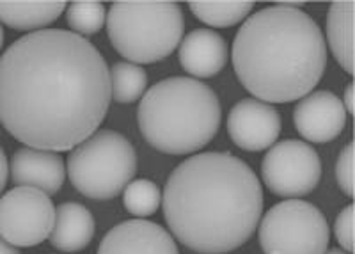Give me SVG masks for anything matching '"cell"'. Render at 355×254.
Here are the masks:
<instances>
[{
    "instance_id": "cell-1",
    "label": "cell",
    "mask_w": 355,
    "mask_h": 254,
    "mask_svg": "<svg viewBox=\"0 0 355 254\" xmlns=\"http://www.w3.org/2000/svg\"><path fill=\"white\" fill-rule=\"evenodd\" d=\"M110 69L91 41L43 28L0 56V123L27 148L71 151L109 112Z\"/></svg>"
},
{
    "instance_id": "cell-2",
    "label": "cell",
    "mask_w": 355,
    "mask_h": 254,
    "mask_svg": "<svg viewBox=\"0 0 355 254\" xmlns=\"http://www.w3.org/2000/svg\"><path fill=\"white\" fill-rule=\"evenodd\" d=\"M171 235L201 254H226L254 235L263 189L242 158L226 151L192 155L171 173L162 194Z\"/></svg>"
},
{
    "instance_id": "cell-3",
    "label": "cell",
    "mask_w": 355,
    "mask_h": 254,
    "mask_svg": "<svg viewBox=\"0 0 355 254\" xmlns=\"http://www.w3.org/2000/svg\"><path fill=\"white\" fill-rule=\"evenodd\" d=\"M295 2L252 12L234 36L231 59L256 100L288 103L313 93L327 66L322 28Z\"/></svg>"
},
{
    "instance_id": "cell-4",
    "label": "cell",
    "mask_w": 355,
    "mask_h": 254,
    "mask_svg": "<svg viewBox=\"0 0 355 254\" xmlns=\"http://www.w3.org/2000/svg\"><path fill=\"white\" fill-rule=\"evenodd\" d=\"M220 101L210 85L171 77L146 91L137 109L142 137L167 155H190L210 144L220 126Z\"/></svg>"
},
{
    "instance_id": "cell-5",
    "label": "cell",
    "mask_w": 355,
    "mask_h": 254,
    "mask_svg": "<svg viewBox=\"0 0 355 254\" xmlns=\"http://www.w3.org/2000/svg\"><path fill=\"white\" fill-rule=\"evenodd\" d=\"M105 24L114 50L137 66L164 61L183 40L176 2H114Z\"/></svg>"
},
{
    "instance_id": "cell-6",
    "label": "cell",
    "mask_w": 355,
    "mask_h": 254,
    "mask_svg": "<svg viewBox=\"0 0 355 254\" xmlns=\"http://www.w3.org/2000/svg\"><path fill=\"white\" fill-rule=\"evenodd\" d=\"M137 173L132 142L114 130H98L71 149L68 174L73 187L89 199L116 198Z\"/></svg>"
},
{
    "instance_id": "cell-7",
    "label": "cell",
    "mask_w": 355,
    "mask_h": 254,
    "mask_svg": "<svg viewBox=\"0 0 355 254\" xmlns=\"http://www.w3.org/2000/svg\"><path fill=\"white\" fill-rule=\"evenodd\" d=\"M258 226L265 254H325L331 242L325 215L302 199L277 203L259 219Z\"/></svg>"
},
{
    "instance_id": "cell-8",
    "label": "cell",
    "mask_w": 355,
    "mask_h": 254,
    "mask_svg": "<svg viewBox=\"0 0 355 254\" xmlns=\"http://www.w3.org/2000/svg\"><path fill=\"white\" fill-rule=\"evenodd\" d=\"M55 222L52 198L33 187H15L0 196V237L15 247H34L50 237Z\"/></svg>"
},
{
    "instance_id": "cell-9",
    "label": "cell",
    "mask_w": 355,
    "mask_h": 254,
    "mask_svg": "<svg viewBox=\"0 0 355 254\" xmlns=\"http://www.w3.org/2000/svg\"><path fill=\"white\" fill-rule=\"evenodd\" d=\"M261 178L275 196L302 198L318 187L322 162L311 144L286 139L270 146L261 162Z\"/></svg>"
},
{
    "instance_id": "cell-10",
    "label": "cell",
    "mask_w": 355,
    "mask_h": 254,
    "mask_svg": "<svg viewBox=\"0 0 355 254\" xmlns=\"http://www.w3.org/2000/svg\"><path fill=\"white\" fill-rule=\"evenodd\" d=\"M281 114L256 98L239 101L227 116L231 141L245 151H263L275 144L281 133Z\"/></svg>"
},
{
    "instance_id": "cell-11",
    "label": "cell",
    "mask_w": 355,
    "mask_h": 254,
    "mask_svg": "<svg viewBox=\"0 0 355 254\" xmlns=\"http://www.w3.org/2000/svg\"><path fill=\"white\" fill-rule=\"evenodd\" d=\"M347 110L331 91H315L300 98L293 110L297 132L309 142H331L345 130Z\"/></svg>"
},
{
    "instance_id": "cell-12",
    "label": "cell",
    "mask_w": 355,
    "mask_h": 254,
    "mask_svg": "<svg viewBox=\"0 0 355 254\" xmlns=\"http://www.w3.org/2000/svg\"><path fill=\"white\" fill-rule=\"evenodd\" d=\"M96 254H180L164 226L144 219L119 222L101 238Z\"/></svg>"
},
{
    "instance_id": "cell-13",
    "label": "cell",
    "mask_w": 355,
    "mask_h": 254,
    "mask_svg": "<svg viewBox=\"0 0 355 254\" xmlns=\"http://www.w3.org/2000/svg\"><path fill=\"white\" fill-rule=\"evenodd\" d=\"M12 182L21 187H33L44 194H57L66 180V167L61 155L36 148H20L9 164Z\"/></svg>"
},
{
    "instance_id": "cell-14",
    "label": "cell",
    "mask_w": 355,
    "mask_h": 254,
    "mask_svg": "<svg viewBox=\"0 0 355 254\" xmlns=\"http://www.w3.org/2000/svg\"><path fill=\"white\" fill-rule=\"evenodd\" d=\"M226 40L211 28H196L180 43L178 59L192 77L210 78L218 75L227 62Z\"/></svg>"
},
{
    "instance_id": "cell-15",
    "label": "cell",
    "mask_w": 355,
    "mask_h": 254,
    "mask_svg": "<svg viewBox=\"0 0 355 254\" xmlns=\"http://www.w3.org/2000/svg\"><path fill=\"white\" fill-rule=\"evenodd\" d=\"M94 231V217L84 205L62 203L55 210V222L49 240L61 253H77L91 244Z\"/></svg>"
},
{
    "instance_id": "cell-16",
    "label": "cell",
    "mask_w": 355,
    "mask_h": 254,
    "mask_svg": "<svg viewBox=\"0 0 355 254\" xmlns=\"http://www.w3.org/2000/svg\"><path fill=\"white\" fill-rule=\"evenodd\" d=\"M327 43L332 56L348 75L354 73V2L331 4L327 15Z\"/></svg>"
},
{
    "instance_id": "cell-17",
    "label": "cell",
    "mask_w": 355,
    "mask_h": 254,
    "mask_svg": "<svg viewBox=\"0 0 355 254\" xmlns=\"http://www.w3.org/2000/svg\"><path fill=\"white\" fill-rule=\"evenodd\" d=\"M66 6V2H0V24L36 33L59 20Z\"/></svg>"
},
{
    "instance_id": "cell-18",
    "label": "cell",
    "mask_w": 355,
    "mask_h": 254,
    "mask_svg": "<svg viewBox=\"0 0 355 254\" xmlns=\"http://www.w3.org/2000/svg\"><path fill=\"white\" fill-rule=\"evenodd\" d=\"M190 11L202 24L227 28L247 20L252 12V2H190Z\"/></svg>"
},
{
    "instance_id": "cell-19",
    "label": "cell",
    "mask_w": 355,
    "mask_h": 254,
    "mask_svg": "<svg viewBox=\"0 0 355 254\" xmlns=\"http://www.w3.org/2000/svg\"><path fill=\"white\" fill-rule=\"evenodd\" d=\"M148 87L144 69L132 62H116L110 68V91L117 103H133L141 100Z\"/></svg>"
},
{
    "instance_id": "cell-20",
    "label": "cell",
    "mask_w": 355,
    "mask_h": 254,
    "mask_svg": "<svg viewBox=\"0 0 355 254\" xmlns=\"http://www.w3.org/2000/svg\"><path fill=\"white\" fill-rule=\"evenodd\" d=\"M123 205L132 215L139 219L150 217L162 205L160 189L151 180H132L123 192Z\"/></svg>"
},
{
    "instance_id": "cell-21",
    "label": "cell",
    "mask_w": 355,
    "mask_h": 254,
    "mask_svg": "<svg viewBox=\"0 0 355 254\" xmlns=\"http://www.w3.org/2000/svg\"><path fill=\"white\" fill-rule=\"evenodd\" d=\"M66 22L71 27V33L78 36H93L100 33L107 22L105 6L101 2H71L66 6Z\"/></svg>"
},
{
    "instance_id": "cell-22",
    "label": "cell",
    "mask_w": 355,
    "mask_h": 254,
    "mask_svg": "<svg viewBox=\"0 0 355 254\" xmlns=\"http://www.w3.org/2000/svg\"><path fill=\"white\" fill-rule=\"evenodd\" d=\"M336 178H338L339 189L347 194L348 198L354 196V144L348 142L339 153L336 162Z\"/></svg>"
},
{
    "instance_id": "cell-23",
    "label": "cell",
    "mask_w": 355,
    "mask_h": 254,
    "mask_svg": "<svg viewBox=\"0 0 355 254\" xmlns=\"http://www.w3.org/2000/svg\"><path fill=\"white\" fill-rule=\"evenodd\" d=\"M334 235L341 249L347 253L354 251V206L352 205L345 206L336 217Z\"/></svg>"
},
{
    "instance_id": "cell-24",
    "label": "cell",
    "mask_w": 355,
    "mask_h": 254,
    "mask_svg": "<svg viewBox=\"0 0 355 254\" xmlns=\"http://www.w3.org/2000/svg\"><path fill=\"white\" fill-rule=\"evenodd\" d=\"M8 174H9V162L6 157L4 149L0 146V194L6 189V183H8Z\"/></svg>"
},
{
    "instance_id": "cell-25",
    "label": "cell",
    "mask_w": 355,
    "mask_h": 254,
    "mask_svg": "<svg viewBox=\"0 0 355 254\" xmlns=\"http://www.w3.org/2000/svg\"><path fill=\"white\" fill-rule=\"evenodd\" d=\"M341 103H343L347 114H354V84H348L345 89V96L341 98Z\"/></svg>"
},
{
    "instance_id": "cell-26",
    "label": "cell",
    "mask_w": 355,
    "mask_h": 254,
    "mask_svg": "<svg viewBox=\"0 0 355 254\" xmlns=\"http://www.w3.org/2000/svg\"><path fill=\"white\" fill-rule=\"evenodd\" d=\"M0 254H20V253H18L17 247L11 246V244H8L4 238L0 237Z\"/></svg>"
},
{
    "instance_id": "cell-27",
    "label": "cell",
    "mask_w": 355,
    "mask_h": 254,
    "mask_svg": "<svg viewBox=\"0 0 355 254\" xmlns=\"http://www.w3.org/2000/svg\"><path fill=\"white\" fill-rule=\"evenodd\" d=\"M325 254H350V253H347V251H343V249H331V251H327Z\"/></svg>"
},
{
    "instance_id": "cell-28",
    "label": "cell",
    "mask_w": 355,
    "mask_h": 254,
    "mask_svg": "<svg viewBox=\"0 0 355 254\" xmlns=\"http://www.w3.org/2000/svg\"><path fill=\"white\" fill-rule=\"evenodd\" d=\"M4 46V28H2V24H0V50Z\"/></svg>"
}]
</instances>
